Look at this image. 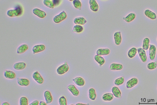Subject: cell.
<instances>
[{"label":"cell","instance_id":"obj_1","mask_svg":"<svg viewBox=\"0 0 157 105\" xmlns=\"http://www.w3.org/2000/svg\"><path fill=\"white\" fill-rule=\"evenodd\" d=\"M22 12V8L20 7H18L15 9L8 10L7 12V14L10 17H15L20 15Z\"/></svg>","mask_w":157,"mask_h":105},{"label":"cell","instance_id":"obj_2","mask_svg":"<svg viewBox=\"0 0 157 105\" xmlns=\"http://www.w3.org/2000/svg\"><path fill=\"white\" fill-rule=\"evenodd\" d=\"M67 17L66 13L65 11H63L59 14L55 16L53 21L56 23H59L66 19Z\"/></svg>","mask_w":157,"mask_h":105},{"label":"cell","instance_id":"obj_3","mask_svg":"<svg viewBox=\"0 0 157 105\" xmlns=\"http://www.w3.org/2000/svg\"><path fill=\"white\" fill-rule=\"evenodd\" d=\"M69 67L67 63L60 66L57 70V73L59 75H62L65 74L68 71Z\"/></svg>","mask_w":157,"mask_h":105},{"label":"cell","instance_id":"obj_4","mask_svg":"<svg viewBox=\"0 0 157 105\" xmlns=\"http://www.w3.org/2000/svg\"><path fill=\"white\" fill-rule=\"evenodd\" d=\"M32 77L33 79L39 84H42L44 82V79L43 77L37 71L33 73Z\"/></svg>","mask_w":157,"mask_h":105},{"label":"cell","instance_id":"obj_5","mask_svg":"<svg viewBox=\"0 0 157 105\" xmlns=\"http://www.w3.org/2000/svg\"><path fill=\"white\" fill-rule=\"evenodd\" d=\"M137 51L141 61L144 63L146 62L147 58L145 50L142 48H139L137 49Z\"/></svg>","mask_w":157,"mask_h":105},{"label":"cell","instance_id":"obj_6","mask_svg":"<svg viewBox=\"0 0 157 105\" xmlns=\"http://www.w3.org/2000/svg\"><path fill=\"white\" fill-rule=\"evenodd\" d=\"M156 48L153 45L150 44L149 48V56L150 59L153 60L155 59L156 54Z\"/></svg>","mask_w":157,"mask_h":105},{"label":"cell","instance_id":"obj_7","mask_svg":"<svg viewBox=\"0 0 157 105\" xmlns=\"http://www.w3.org/2000/svg\"><path fill=\"white\" fill-rule=\"evenodd\" d=\"M138 83V80L136 78H133L128 81L126 87L128 89H131L136 85Z\"/></svg>","mask_w":157,"mask_h":105},{"label":"cell","instance_id":"obj_8","mask_svg":"<svg viewBox=\"0 0 157 105\" xmlns=\"http://www.w3.org/2000/svg\"><path fill=\"white\" fill-rule=\"evenodd\" d=\"M33 13L38 17L41 18H45L47 15V14L44 11L37 8H34L33 9Z\"/></svg>","mask_w":157,"mask_h":105},{"label":"cell","instance_id":"obj_9","mask_svg":"<svg viewBox=\"0 0 157 105\" xmlns=\"http://www.w3.org/2000/svg\"><path fill=\"white\" fill-rule=\"evenodd\" d=\"M45 48V46L44 45H37L33 46L32 48V51L33 54H35L44 51Z\"/></svg>","mask_w":157,"mask_h":105},{"label":"cell","instance_id":"obj_10","mask_svg":"<svg viewBox=\"0 0 157 105\" xmlns=\"http://www.w3.org/2000/svg\"><path fill=\"white\" fill-rule=\"evenodd\" d=\"M89 4L91 10L93 12H97L99 10V7L96 1L90 0L89 1Z\"/></svg>","mask_w":157,"mask_h":105},{"label":"cell","instance_id":"obj_11","mask_svg":"<svg viewBox=\"0 0 157 105\" xmlns=\"http://www.w3.org/2000/svg\"><path fill=\"white\" fill-rule=\"evenodd\" d=\"M44 96L45 99L46 103L47 104H50L53 101V98L51 93L48 91L44 92Z\"/></svg>","mask_w":157,"mask_h":105},{"label":"cell","instance_id":"obj_12","mask_svg":"<svg viewBox=\"0 0 157 105\" xmlns=\"http://www.w3.org/2000/svg\"><path fill=\"white\" fill-rule=\"evenodd\" d=\"M75 83L80 87L84 86L85 84V81L83 78L81 77H78L72 80Z\"/></svg>","mask_w":157,"mask_h":105},{"label":"cell","instance_id":"obj_13","mask_svg":"<svg viewBox=\"0 0 157 105\" xmlns=\"http://www.w3.org/2000/svg\"><path fill=\"white\" fill-rule=\"evenodd\" d=\"M4 75L5 78L8 79H13L16 77L15 73L11 71H5L4 72Z\"/></svg>","mask_w":157,"mask_h":105},{"label":"cell","instance_id":"obj_14","mask_svg":"<svg viewBox=\"0 0 157 105\" xmlns=\"http://www.w3.org/2000/svg\"><path fill=\"white\" fill-rule=\"evenodd\" d=\"M68 89L73 96H77L79 95V91L74 85H68Z\"/></svg>","mask_w":157,"mask_h":105},{"label":"cell","instance_id":"obj_15","mask_svg":"<svg viewBox=\"0 0 157 105\" xmlns=\"http://www.w3.org/2000/svg\"><path fill=\"white\" fill-rule=\"evenodd\" d=\"M114 38L115 43L117 45H119L122 42V36L121 33L120 32H116L114 35Z\"/></svg>","mask_w":157,"mask_h":105},{"label":"cell","instance_id":"obj_16","mask_svg":"<svg viewBox=\"0 0 157 105\" xmlns=\"http://www.w3.org/2000/svg\"><path fill=\"white\" fill-rule=\"evenodd\" d=\"M110 50L108 48H100L96 51L97 55L102 56L107 55L110 54Z\"/></svg>","mask_w":157,"mask_h":105},{"label":"cell","instance_id":"obj_17","mask_svg":"<svg viewBox=\"0 0 157 105\" xmlns=\"http://www.w3.org/2000/svg\"><path fill=\"white\" fill-rule=\"evenodd\" d=\"M17 83L19 85L22 86H27L30 84V82L28 80L23 78H18Z\"/></svg>","mask_w":157,"mask_h":105},{"label":"cell","instance_id":"obj_18","mask_svg":"<svg viewBox=\"0 0 157 105\" xmlns=\"http://www.w3.org/2000/svg\"><path fill=\"white\" fill-rule=\"evenodd\" d=\"M26 64L23 62H20L16 63L13 66V68L14 69L18 70H22L26 68Z\"/></svg>","mask_w":157,"mask_h":105},{"label":"cell","instance_id":"obj_19","mask_svg":"<svg viewBox=\"0 0 157 105\" xmlns=\"http://www.w3.org/2000/svg\"><path fill=\"white\" fill-rule=\"evenodd\" d=\"M112 92L115 97L117 98L121 97V92L120 89L117 87H113L112 89Z\"/></svg>","mask_w":157,"mask_h":105},{"label":"cell","instance_id":"obj_20","mask_svg":"<svg viewBox=\"0 0 157 105\" xmlns=\"http://www.w3.org/2000/svg\"><path fill=\"white\" fill-rule=\"evenodd\" d=\"M87 22L85 18L82 17L76 18L74 20V23L75 24L81 25L85 24Z\"/></svg>","mask_w":157,"mask_h":105},{"label":"cell","instance_id":"obj_21","mask_svg":"<svg viewBox=\"0 0 157 105\" xmlns=\"http://www.w3.org/2000/svg\"><path fill=\"white\" fill-rule=\"evenodd\" d=\"M28 48L27 45L26 44H22L18 47L17 49V53L19 54H23L26 51Z\"/></svg>","mask_w":157,"mask_h":105},{"label":"cell","instance_id":"obj_22","mask_svg":"<svg viewBox=\"0 0 157 105\" xmlns=\"http://www.w3.org/2000/svg\"><path fill=\"white\" fill-rule=\"evenodd\" d=\"M123 66L121 64L116 63L112 64L110 66V70L113 71L120 70L123 69Z\"/></svg>","mask_w":157,"mask_h":105},{"label":"cell","instance_id":"obj_23","mask_svg":"<svg viewBox=\"0 0 157 105\" xmlns=\"http://www.w3.org/2000/svg\"><path fill=\"white\" fill-rule=\"evenodd\" d=\"M145 15L147 17L152 19H156V15L154 12L149 10L147 9L145 11Z\"/></svg>","mask_w":157,"mask_h":105},{"label":"cell","instance_id":"obj_24","mask_svg":"<svg viewBox=\"0 0 157 105\" xmlns=\"http://www.w3.org/2000/svg\"><path fill=\"white\" fill-rule=\"evenodd\" d=\"M114 98V95L112 93H106L102 96V99L105 101H109L112 100Z\"/></svg>","mask_w":157,"mask_h":105},{"label":"cell","instance_id":"obj_25","mask_svg":"<svg viewBox=\"0 0 157 105\" xmlns=\"http://www.w3.org/2000/svg\"><path fill=\"white\" fill-rule=\"evenodd\" d=\"M88 96L90 99L94 100H96V94L95 89L93 88H91L88 91Z\"/></svg>","mask_w":157,"mask_h":105},{"label":"cell","instance_id":"obj_26","mask_svg":"<svg viewBox=\"0 0 157 105\" xmlns=\"http://www.w3.org/2000/svg\"><path fill=\"white\" fill-rule=\"evenodd\" d=\"M136 14L134 13H130L126 16V17L123 18V20H124L128 23L132 21L135 19L136 18Z\"/></svg>","mask_w":157,"mask_h":105},{"label":"cell","instance_id":"obj_27","mask_svg":"<svg viewBox=\"0 0 157 105\" xmlns=\"http://www.w3.org/2000/svg\"><path fill=\"white\" fill-rule=\"evenodd\" d=\"M95 60L97 62L100 66L103 65L105 63V60L103 57L101 56L96 55L94 57Z\"/></svg>","mask_w":157,"mask_h":105},{"label":"cell","instance_id":"obj_28","mask_svg":"<svg viewBox=\"0 0 157 105\" xmlns=\"http://www.w3.org/2000/svg\"><path fill=\"white\" fill-rule=\"evenodd\" d=\"M137 52V49L135 47H133L129 50L128 53V55L130 58H133L135 56Z\"/></svg>","mask_w":157,"mask_h":105},{"label":"cell","instance_id":"obj_29","mask_svg":"<svg viewBox=\"0 0 157 105\" xmlns=\"http://www.w3.org/2000/svg\"><path fill=\"white\" fill-rule=\"evenodd\" d=\"M150 40L147 38L144 39L143 41V49L145 50H148L149 47Z\"/></svg>","mask_w":157,"mask_h":105},{"label":"cell","instance_id":"obj_30","mask_svg":"<svg viewBox=\"0 0 157 105\" xmlns=\"http://www.w3.org/2000/svg\"><path fill=\"white\" fill-rule=\"evenodd\" d=\"M125 79L124 77H120L116 79L114 82V84L117 86H120L124 83Z\"/></svg>","mask_w":157,"mask_h":105},{"label":"cell","instance_id":"obj_31","mask_svg":"<svg viewBox=\"0 0 157 105\" xmlns=\"http://www.w3.org/2000/svg\"><path fill=\"white\" fill-rule=\"evenodd\" d=\"M43 4L46 6L51 8H54L55 5L52 1L50 0H44L43 1Z\"/></svg>","mask_w":157,"mask_h":105},{"label":"cell","instance_id":"obj_32","mask_svg":"<svg viewBox=\"0 0 157 105\" xmlns=\"http://www.w3.org/2000/svg\"><path fill=\"white\" fill-rule=\"evenodd\" d=\"M83 27L81 25H76L74 26L73 28V32L76 33H80L83 31Z\"/></svg>","mask_w":157,"mask_h":105},{"label":"cell","instance_id":"obj_33","mask_svg":"<svg viewBox=\"0 0 157 105\" xmlns=\"http://www.w3.org/2000/svg\"><path fill=\"white\" fill-rule=\"evenodd\" d=\"M73 4L75 8L77 9L81 10L82 4L79 0H74L73 1Z\"/></svg>","mask_w":157,"mask_h":105},{"label":"cell","instance_id":"obj_34","mask_svg":"<svg viewBox=\"0 0 157 105\" xmlns=\"http://www.w3.org/2000/svg\"><path fill=\"white\" fill-rule=\"evenodd\" d=\"M19 105H28L27 98L25 97H21L19 100Z\"/></svg>","mask_w":157,"mask_h":105},{"label":"cell","instance_id":"obj_35","mask_svg":"<svg viewBox=\"0 0 157 105\" xmlns=\"http://www.w3.org/2000/svg\"><path fill=\"white\" fill-rule=\"evenodd\" d=\"M157 67V63L156 62L150 63L147 65V68L150 70L155 69Z\"/></svg>","mask_w":157,"mask_h":105},{"label":"cell","instance_id":"obj_36","mask_svg":"<svg viewBox=\"0 0 157 105\" xmlns=\"http://www.w3.org/2000/svg\"><path fill=\"white\" fill-rule=\"evenodd\" d=\"M59 103L60 105H67L66 99L64 96H62L59 99Z\"/></svg>","mask_w":157,"mask_h":105},{"label":"cell","instance_id":"obj_37","mask_svg":"<svg viewBox=\"0 0 157 105\" xmlns=\"http://www.w3.org/2000/svg\"><path fill=\"white\" fill-rule=\"evenodd\" d=\"M61 1H59V0H53L52 1L53 3L54 4L55 6H56L58 5L59 4L60 2H61Z\"/></svg>","mask_w":157,"mask_h":105},{"label":"cell","instance_id":"obj_38","mask_svg":"<svg viewBox=\"0 0 157 105\" xmlns=\"http://www.w3.org/2000/svg\"><path fill=\"white\" fill-rule=\"evenodd\" d=\"M39 102L37 100H35L32 102L28 105H38L39 104Z\"/></svg>","mask_w":157,"mask_h":105},{"label":"cell","instance_id":"obj_39","mask_svg":"<svg viewBox=\"0 0 157 105\" xmlns=\"http://www.w3.org/2000/svg\"><path fill=\"white\" fill-rule=\"evenodd\" d=\"M39 105H47V103L45 102L41 101L39 103Z\"/></svg>","mask_w":157,"mask_h":105},{"label":"cell","instance_id":"obj_40","mask_svg":"<svg viewBox=\"0 0 157 105\" xmlns=\"http://www.w3.org/2000/svg\"><path fill=\"white\" fill-rule=\"evenodd\" d=\"M75 105H89V103H87V104H84V103H76Z\"/></svg>","mask_w":157,"mask_h":105},{"label":"cell","instance_id":"obj_41","mask_svg":"<svg viewBox=\"0 0 157 105\" xmlns=\"http://www.w3.org/2000/svg\"><path fill=\"white\" fill-rule=\"evenodd\" d=\"M2 105H10L9 103L7 102H5L2 103Z\"/></svg>","mask_w":157,"mask_h":105},{"label":"cell","instance_id":"obj_42","mask_svg":"<svg viewBox=\"0 0 157 105\" xmlns=\"http://www.w3.org/2000/svg\"><path fill=\"white\" fill-rule=\"evenodd\" d=\"M74 105L72 104H71V105Z\"/></svg>","mask_w":157,"mask_h":105},{"label":"cell","instance_id":"obj_43","mask_svg":"<svg viewBox=\"0 0 157 105\" xmlns=\"http://www.w3.org/2000/svg\"></svg>","mask_w":157,"mask_h":105}]
</instances>
